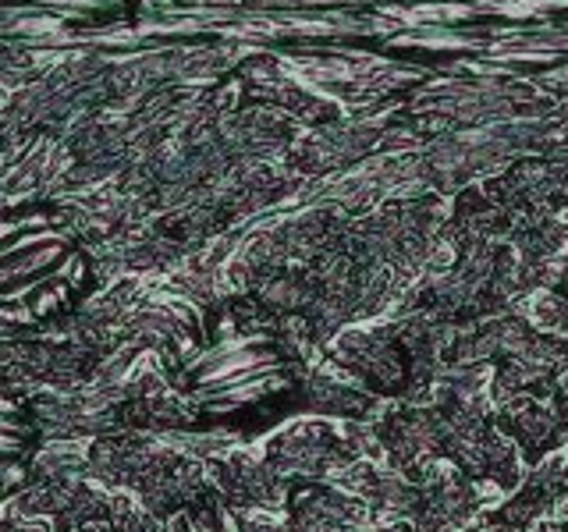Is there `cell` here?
<instances>
[{"mask_svg":"<svg viewBox=\"0 0 568 532\" xmlns=\"http://www.w3.org/2000/svg\"><path fill=\"white\" fill-rule=\"evenodd\" d=\"M89 288V259L68 227L14 221L0 227V319L43 324Z\"/></svg>","mask_w":568,"mask_h":532,"instance_id":"6da1fadb","label":"cell"},{"mask_svg":"<svg viewBox=\"0 0 568 532\" xmlns=\"http://www.w3.org/2000/svg\"><path fill=\"white\" fill-rule=\"evenodd\" d=\"M189 383L206 408H235L284 387L281 355L266 337H231L206 348L189 366Z\"/></svg>","mask_w":568,"mask_h":532,"instance_id":"7a4b0ae2","label":"cell"},{"mask_svg":"<svg viewBox=\"0 0 568 532\" xmlns=\"http://www.w3.org/2000/svg\"><path fill=\"white\" fill-rule=\"evenodd\" d=\"M36 433L32 426L18 416L14 405H0V490L14 487L22 479L26 454L32 451Z\"/></svg>","mask_w":568,"mask_h":532,"instance_id":"3957f363","label":"cell"},{"mask_svg":"<svg viewBox=\"0 0 568 532\" xmlns=\"http://www.w3.org/2000/svg\"><path fill=\"white\" fill-rule=\"evenodd\" d=\"M561 514H565V519H568V497H565V501H561Z\"/></svg>","mask_w":568,"mask_h":532,"instance_id":"277c9868","label":"cell"}]
</instances>
